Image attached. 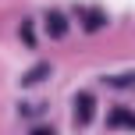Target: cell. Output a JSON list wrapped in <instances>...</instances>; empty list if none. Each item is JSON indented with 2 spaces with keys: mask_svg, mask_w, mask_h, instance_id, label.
<instances>
[{
  "mask_svg": "<svg viewBox=\"0 0 135 135\" xmlns=\"http://www.w3.org/2000/svg\"><path fill=\"white\" fill-rule=\"evenodd\" d=\"M89 103H93V100L82 93V96H78V121H89Z\"/></svg>",
  "mask_w": 135,
  "mask_h": 135,
  "instance_id": "1",
  "label": "cell"
}]
</instances>
